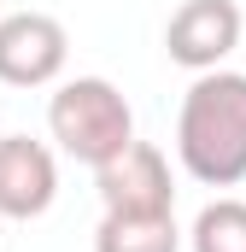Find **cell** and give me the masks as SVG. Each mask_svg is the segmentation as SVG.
Wrapping results in <instances>:
<instances>
[{
  "label": "cell",
  "mask_w": 246,
  "mask_h": 252,
  "mask_svg": "<svg viewBox=\"0 0 246 252\" xmlns=\"http://www.w3.org/2000/svg\"><path fill=\"white\" fill-rule=\"evenodd\" d=\"M176 153L182 170L205 188L246 182V70L193 76L176 112Z\"/></svg>",
  "instance_id": "1"
},
{
  "label": "cell",
  "mask_w": 246,
  "mask_h": 252,
  "mask_svg": "<svg viewBox=\"0 0 246 252\" xmlns=\"http://www.w3.org/2000/svg\"><path fill=\"white\" fill-rule=\"evenodd\" d=\"M47 135L76 164L100 170V164H112L135 141V112H129L118 82H106V76H70L47 100Z\"/></svg>",
  "instance_id": "2"
},
{
  "label": "cell",
  "mask_w": 246,
  "mask_h": 252,
  "mask_svg": "<svg viewBox=\"0 0 246 252\" xmlns=\"http://www.w3.org/2000/svg\"><path fill=\"white\" fill-rule=\"evenodd\" d=\"M241 30L246 18L235 0H182L164 24V53L182 70L205 76V70H223V59L241 47Z\"/></svg>",
  "instance_id": "3"
},
{
  "label": "cell",
  "mask_w": 246,
  "mask_h": 252,
  "mask_svg": "<svg viewBox=\"0 0 246 252\" xmlns=\"http://www.w3.org/2000/svg\"><path fill=\"white\" fill-rule=\"evenodd\" d=\"M94 188L106 211L123 217H158V211H176V182H170V158L153 147V141H129L112 164L94 170Z\"/></svg>",
  "instance_id": "4"
},
{
  "label": "cell",
  "mask_w": 246,
  "mask_h": 252,
  "mask_svg": "<svg viewBox=\"0 0 246 252\" xmlns=\"http://www.w3.org/2000/svg\"><path fill=\"white\" fill-rule=\"evenodd\" d=\"M70 59V35L53 12H12L0 18V82L6 88H47Z\"/></svg>",
  "instance_id": "5"
},
{
  "label": "cell",
  "mask_w": 246,
  "mask_h": 252,
  "mask_svg": "<svg viewBox=\"0 0 246 252\" xmlns=\"http://www.w3.org/2000/svg\"><path fill=\"white\" fill-rule=\"evenodd\" d=\"M59 199V158L30 135H0V217L30 223Z\"/></svg>",
  "instance_id": "6"
},
{
  "label": "cell",
  "mask_w": 246,
  "mask_h": 252,
  "mask_svg": "<svg viewBox=\"0 0 246 252\" xmlns=\"http://www.w3.org/2000/svg\"><path fill=\"white\" fill-rule=\"evenodd\" d=\"M94 252H182L176 211H158V217H123V211H106L100 229H94Z\"/></svg>",
  "instance_id": "7"
},
{
  "label": "cell",
  "mask_w": 246,
  "mask_h": 252,
  "mask_svg": "<svg viewBox=\"0 0 246 252\" xmlns=\"http://www.w3.org/2000/svg\"><path fill=\"white\" fill-rule=\"evenodd\" d=\"M193 252H246V199H211L193 229H187Z\"/></svg>",
  "instance_id": "8"
}]
</instances>
